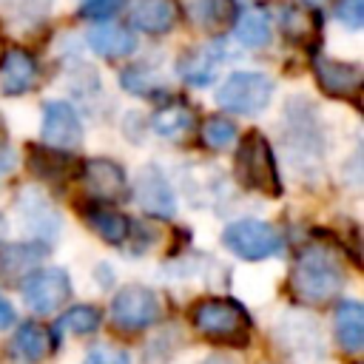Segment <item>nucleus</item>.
Masks as SVG:
<instances>
[{"mask_svg":"<svg viewBox=\"0 0 364 364\" xmlns=\"http://www.w3.org/2000/svg\"><path fill=\"white\" fill-rule=\"evenodd\" d=\"M344 284V267L336 259V253H330L321 245H310L304 247L290 270V290L299 301L304 304H324L330 301Z\"/></svg>","mask_w":364,"mask_h":364,"instance_id":"1","label":"nucleus"},{"mask_svg":"<svg viewBox=\"0 0 364 364\" xmlns=\"http://www.w3.org/2000/svg\"><path fill=\"white\" fill-rule=\"evenodd\" d=\"M191 321L205 338H210L216 344L245 347L250 341V316L233 299H205V301H199L193 307Z\"/></svg>","mask_w":364,"mask_h":364,"instance_id":"2","label":"nucleus"},{"mask_svg":"<svg viewBox=\"0 0 364 364\" xmlns=\"http://www.w3.org/2000/svg\"><path fill=\"white\" fill-rule=\"evenodd\" d=\"M233 173L247 191H256V193H264V196H279L282 193V185H279V176H276L273 148L259 131H250L242 139V145L236 148Z\"/></svg>","mask_w":364,"mask_h":364,"instance_id":"3","label":"nucleus"},{"mask_svg":"<svg viewBox=\"0 0 364 364\" xmlns=\"http://www.w3.org/2000/svg\"><path fill=\"white\" fill-rule=\"evenodd\" d=\"M270 97H273V80L259 71H233L216 88V102L225 111L245 117L262 114L270 105Z\"/></svg>","mask_w":364,"mask_h":364,"instance_id":"4","label":"nucleus"},{"mask_svg":"<svg viewBox=\"0 0 364 364\" xmlns=\"http://www.w3.org/2000/svg\"><path fill=\"white\" fill-rule=\"evenodd\" d=\"M222 245L245 262H259L282 250V236L262 219H236L222 230Z\"/></svg>","mask_w":364,"mask_h":364,"instance_id":"5","label":"nucleus"},{"mask_svg":"<svg viewBox=\"0 0 364 364\" xmlns=\"http://www.w3.org/2000/svg\"><path fill=\"white\" fill-rule=\"evenodd\" d=\"M159 318V299L154 290L142 287V284H128L122 287L114 301H111V321L114 327H119L122 333H134V330H145Z\"/></svg>","mask_w":364,"mask_h":364,"instance_id":"6","label":"nucleus"},{"mask_svg":"<svg viewBox=\"0 0 364 364\" xmlns=\"http://www.w3.org/2000/svg\"><path fill=\"white\" fill-rule=\"evenodd\" d=\"M23 301L37 313L63 307L71 296V276L63 267H37L23 279Z\"/></svg>","mask_w":364,"mask_h":364,"instance_id":"7","label":"nucleus"},{"mask_svg":"<svg viewBox=\"0 0 364 364\" xmlns=\"http://www.w3.org/2000/svg\"><path fill=\"white\" fill-rule=\"evenodd\" d=\"M43 142L57 148V151H74L82 145V122L77 117V111L63 102V100H51L43 108Z\"/></svg>","mask_w":364,"mask_h":364,"instance_id":"8","label":"nucleus"},{"mask_svg":"<svg viewBox=\"0 0 364 364\" xmlns=\"http://www.w3.org/2000/svg\"><path fill=\"white\" fill-rule=\"evenodd\" d=\"M313 71L318 85L330 94V97H341V100H355L358 88H361V65L355 63H341V60H330L324 54L313 57Z\"/></svg>","mask_w":364,"mask_h":364,"instance_id":"9","label":"nucleus"},{"mask_svg":"<svg viewBox=\"0 0 364 364\" xmlns=\"http://www.w3.org/2000/svg\"><path fill=\"white\" fill-rule=\"evenodd\" d=\"M37 85V65L28 51L6 48L0 57V91L9 97L28 94Z\"/></svg>","mask_w":364,"mask_h":364,"instance_id":"10","label":"nucleus"},{"mask_svg":"<svg viewBox=\"0 0 364 364\" xmlns=\"http://www.w3.org/2000/svg\"><path fill=\"white\" fill-rule=\"evenodd\" d=\"M222 60H225V46L222 43H202V46L191 48L185 57H179L176 71L191 85H208L216 77Z\"/></svg>","mask_w":364,"mask_h":364,"instance_id":"11","label":"nucleus"},{"mask_svg":"<svg viewBox=\"0 0 364 364\" xmlns=\"http://www.w3.org/2000/svg\"><path fill=\"white\" fill-rule=\"evenodd\" d=\"M136 202L154 216H173V191L156 168H145L136 176Z\"/></svg>","mask_w":364,"mask_h":364,"instance_id":"12","label":"nucleus"},{"mask_svg":"<svg viewBox=\"0 0 364 364\" xmlns=\"http://www.w3.org/2000/svg\"><path fill=\"white\" fill-rule=\"evenodd\" d=\"M82 179L88 193L100 199H119L125 196V171L111 159H91L82 168Z\"/></svg>","mask_w":364,"mask_h":364,"instance_id":"13","label":"nucleus"},{"mask_svg":"<svg viewBox=\"0 0 364 364\" xmlns=\"http://www.w3.org/2000/svg\"><path fill=\"white\" fill-rule=\"evenodd\" d=\"M46 245L40 242H14L0 250V279L17 282L20 276H28L43 259H46Z\"/></svg>","mask_w":364,"mask_h":364,"instance_id":"14","label":"nucleus"},{"mask_svg":"<svg viewBox=\"0 0 364 364\" xmlns=\"http://www.w3.org/2000/svg\"><path fill=\"white\" fill-rule=\"evenodd\" d=\"M176 20L173 0H134L131 3V23L145 34H162Z\"/></svg>","mask_w":364,"mask_h":364,"instance_id":"15","label":"nucleus"},{"mask_svg":"<svg viewBox=\"0 0 364 364\" xmlns=\"http://www.w3.org/2000/svg\"><path fill=\"white\" fill-rule=\"evenodd\" d=\"M88 46H91V51H97L100 57L114 60V57H128V54H134V51H136V37H134L128 28L117 26V23H102V26H94V28L88 31Z\"/></svg>","mask_w":364,"mask_h":364,"instance_id":"16","label":"nucleus"},{"mask_svg":"<svg viewBox=\"0 0 364 364\" xmlns=\"http://www.w3.org/2000/svg\"><path fill=\"white\" fill-rule=\"evenodd\" d=\"M333 324H336V338L347 353H358L364 347V310L358 301L353 299L338 301Z\"/></svg>","mask_w":364,"mask_h":364,"instance_id":"17","label":"nucleus"},{"mask_svg":"<svg viewBox=\"0 0 364 364\" xmlns=\"http://www.w3.org/2000/svg\"><path fill=\"white\" fill-rule=\"evenodd\" d=\"M11 353L17 361L23 364H37L51 353V338L46 333V327L26 321L17 327V333L11 336Z\"/></svg>","mask_w":364,"mask_h":364,"instance_id":"18","label":"nucleus"},{"mask_svg":"<svg viewBox=\"0 0 364 364\" xmlns=\"http://www.w3.org/2000/svg\"><path fill=\"white\" fill-rule=\"evenodd\" d=\"M85 219L94 228V233L108 245H122L131 233V222L119 210H111V208H88Z\"/></svg>","mask_w":364,"mask_h":364,"instance_id":"19","label":"nucleus"},{"mask_svg":"<svg viewBox=\"0 0 364 364\" xmlns=\"http://www.w3.org/2000/svg\"><path fill=\"white\" fill-rule=\"evenodd\" d=\"M20 222H26V228H31L40 236L57 230V213L43 196H37V191H26V196H20Z\"/></svg>","mask_w":364,"mask_h":364,"instance_id":"20","label":"nucleus"},{"mask_svg":"<svg viewBox=\"0 0 364 364\" xmlns=\"http://www.w3.org/2000/svg\"><path fill=\"white\" fill-rule=\"evenodd\" d=\"M236 40L247 48H262L270 40V17L262 9H245L236 20Z\"/></svg>","mask_w":364,"mask_h":364,"instance_id":"21","label":"nucleus"},{"mask_svg":"<svg viewBox=\"0 0 364 364\" xmlns=\"http://www.w3.org/2000/svg\"><path fill=\"white\" fill-rule=\"evenodd\" d=\"M193 125V111L182 102H171V105H162L154 111L151 117V128L159 134V136H179L185 134L188 128Z\"/></svg>","mask_w":364,"mask_h":364,"instance_id":"22","label":"nucleus"},{"mask_svg":"<svg viewBox=\"0 0 364 364\" xmlns=\"http://www.w3.org/2000/svg\"><path fill=\"white\" fill-rule=\"evenodd\" d=\"M100 327V310L88 307V304H77L71 310H65L57 318V330L60 333H71V336H88Z\"/></svg>","mask_w":364,"mask_h":364,"instance_id":"23","label":"nucleus"},{"mask_svg":"<svg viewBox=\"0 0 364 364\" xmlns=\"http://www.w3.org/2000/svg\"><path fill=\"white\" fill-rule=\"evenodd\" d=\"M233 139H236V125H233L230 119H225V117H210V119H205V125H202V142H205L208 148L222 151V148H228Z\"/></svg>","mask_w":364,"mask_h":364,"instance_id":"24","label":"nucleus"},{"mask_svg":"<svg viewBox=\"0 0 364 364\" xmlns=\"http://www.w3.org/2000/svg\"><path fill=\"white\" fill-rule=\"evenodd\" d=\"M233 0H191V11L202 26H219L230 17Z\"/></svg>","mask_w":364,"mask_h":364,"instance_id":"25","label":"nucleus"},{"mask_svg":"<svg viewBox=\"0 0 364 364\" xmlns=\"http://www.w3.org/2000/svg\"><path fill=\"white\" fill-rule=\"evenodd\" d=\"M119 82H122V88H128L131 94H139V97L154 94V88L159 85V80L154 74H148L145 68H128V71H122Z\"/></svg>","mask_w":364,"mask_h":364,"instance_id":"26","label":"nucleus"},{"mask_svg":"<svg viewBox=\"0 0 364 364\" xmlns=\"http://www.w3.org/2000/svg\"><path fill=\"white\" fill-rule=\"evenodd\" d=\"M122 6H125V0H80L82 17H91V20H108Z\"/></svg>","mask_w":364,"mask_h":364,"instance_id":"27","label":"nucleus"},{"mask_svg":"<svg viewBox=\"0 0 364 364\" xmlns=\"http://www.w3.org/2000/svg\"><path fill=\"white\" fill-rule=\"evenodd\" d=\"M82 364H131V358H128V353H122V350H117V347L100 344V347H91V350L85 353Z\"/></svg>","mask_w":364,"mask_h":364,"instance_id":"28","label":"nucleus"},{"mask_svg":"<svg viewBox=\"0 0 364 364\" xmlns=\"http://www.w3.org/2000/svg\"><path fill=\"white\" fill-rule=\"evenodd\" d=\"M336 14L347 28H361V23H364V0H341Z\"/></svg>","mask_w":364,"mask_h":364,"instance_id":"29","label":"nucleus"},{"mask_svg":"<svg viewBox=\"0 0 364 364\" xmlns=\"http://www.w3.org/2000/svg\"><path fill=\"white\" fill-rule=\"evenodd\" d=\"M14 324V307L9 304L6 296H0V330H9Z\"/></svg>","mask_w":364,"mask_h":364,"instance_id":"30","label":"nucleus"},{"mask_svg":"<svg viewBox=\"0 0 364 364\" xmlns=\"http://www.w3.org/2000/svg\"><path fill=\"white\" fill-rule=\"evenodd\" d=\"M11 165H14V156H11V151L6 148V131H3V125H0V173H6Z\"/></svg>","mask_w":364,"mask_h":364,"instance_id":"31","label":"nucleus"},{"mask_svg":"<svg viewBox=\"0 0 364 364\" xmlns=\"http://www.w3.org/2000/svg\"><path fill=\"white\" fill-rule=\"evenodd\" d=\"M196 364H236L230 355H208V358H202V361H196Z\"/></svg>","mask_w":364,"mask_h":364,"instance_id":"32","label":"nucleus"},{"mask_svg":"<svg viewBox=\"0 0 364 364\" xmlns=\"http://www.w3.org/2000/svg\"><path fill=\"white\" fill-rule=\"evenodd\" d=\"M304 3H307V6H321L324 0H304Z\"/></svg>","mask_w":364,"mask_h":364,"instance_id":"33","label":"nucleus"},{"mask_svg":"<svg viewBox=\"0 0 364 364\" xmlns=\"http://www.w3.org/2000/svg\"><path fill=\"white\" fill-rule=\"evenodd\" d=\"M0 236H3V216H0Z\"/></svg>","mask_w":364,"mask_h":364,"instance_id":"34","label":"nucleus"}]
</instances>
